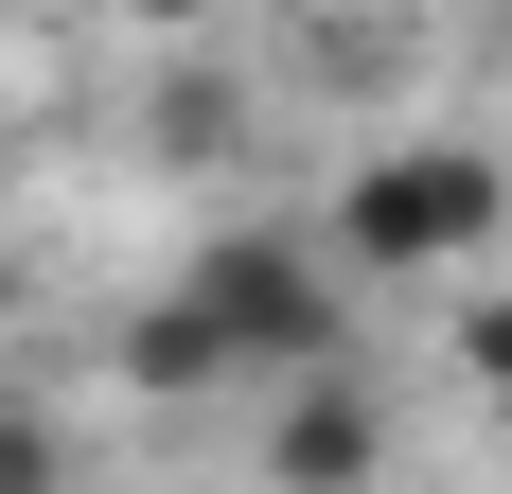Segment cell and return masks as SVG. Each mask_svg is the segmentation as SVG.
Masks as SVG:
<instances>
[{
  "label": "cell",
  "instance_id": "cell-1",
  "mask_svg": "<svg viewBox=\"0 0 512 494\" xmlns=\"http://www.w3.org/2000/svg\"><path fill=\"white\" fill-rule=\"evenodd\" d=\"M177 300L230 336V389H283V371H336V353H354V247L301 230V212L195 230V247H177Z\"/></svg>",
  "mask_w": 512,
  "mask_h": 494
},
{
  "label": "cell",
  "instance_id": "cell-2",
  "mask_svg": "<svg viewBox=\"0 0 512 494\" xmlns=\"http://www.w3.org/2000/svg\"><path fill=\"white\" fill-rule=\"evenodd\" d=\"M318 230L354 247V283H477L512 230V159L495 142H371Z\"/></svg>",
  "mask_w": 512,
  "mask_h": 494
},
{
  "label": "cell",
  "instance_id": "cell-3",
  "mask_svg": "<svg viewBox=\"0 0 512 494\" xmlns=\"http://www.w3.org/2000/svg\"><path fill=\"white\" fill-rule=\"evenodd\" d=\"M371 477H389V389L354 353L336 371H283L265 389V494H371Z\"/></svg>",
  "mask_w": 512,
  "mask_h": 494
},
{
  "label": "cell",
  "instance_id": "cell-4",
  "mask_svg": "<svg viewBox=\"0 0 512 494\" xmlns=\"http://www.w3.org/2000/svg\"><path fill=\"white\" fill-rule=\"evenodd\" d=\"M106 371H124L142 406H212V389H230V336H212L195 300L159 283V300H124V336H106Z\"/></svg>",
  "mask_w": 512,
  "mask_h": 494
},
{
  "label": "cell",
  "instance_id": "cell-5",
  "mask_svg": "<svg viewBox=\"0 0 512 494\" xmlns=\"http://www.w3.org/2000/svg\"><path fill=\"white\" fill-rule=\"evenodd\" d=\"M142 142L177 159V177H195V159H230V142H248V106L212 89V71H177V89H159V124H142Z\"/></svg>",
  "mask_w": 512,
  "mask_h": 494
},
{
  "label": "cell",
  "instance_id": "cell-6",
  "mask_svg": "<svg viewBox=\"0 0 512 494\" xmlns=\"http://www.w3.org/2000/svg\"><path fill=\"white\" fill-rule=\"evenodd\" d=\"M460 371H477V406H512V265H477V300H460Z\"/></svg>",
  "mask_w": 512,
  "mask_h": 494
},
{
  "label": "cell",
  "instance_id": "cell-7",
  "mask_svg": "<svg viewBox=\"0 0 512 494\" xmlns=\"http://www.w3.org/2000/svg\"><path fill=\"white\" fill-rule=\"evenodd\" d=\"M0 494H71V424H36V406H0Z\"/></svg>",
  "mask_w": 512,
  "mask_h": 494
},
{
  "label": "cell",
  "instance_id": "cell-8",
  "mask_svg": "<svg viewBox=\"0 0 512 494\" xmlns=\"http://www.w3.org/2000/svg\"><path fill=\"white\" fill-rule=\"evenodd\" d=\"M124 18H142V36H212L230 0H124Z\"/></svg>",
  "mask_w": 512,
  "mask_h": 494
},
{
  "label": "cell",
  "instance_id": "cell-9",
  "mask_svg": "<svg viewBox=\"0 0 512 494\" xmlns=\"http://www.w3.org/2000/svg\"><path fill=\"white\" fill-rule=\"evenodd\" d=\"M0 336H18V265H0Z\"/></svg>",
  "mask_w": 512,
  "mask_h": 494
}]
</instances>
